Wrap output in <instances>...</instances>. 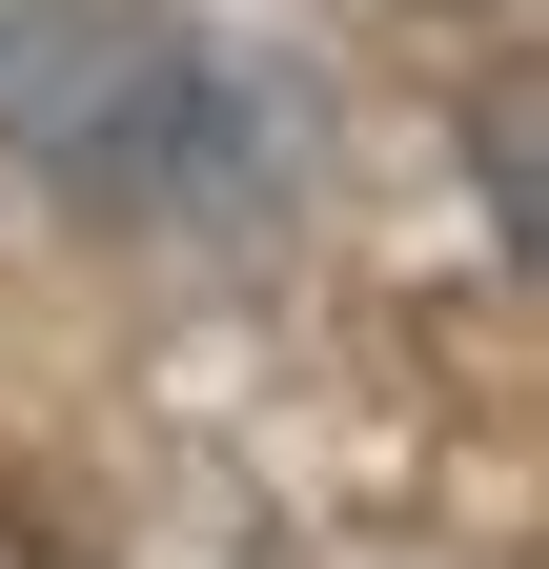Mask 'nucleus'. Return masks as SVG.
Returning <instances> with one entry per match:
<instances>
[{
  "label": "nucleus",
  "mask_w": 549,
  "mask_h": 569,
  "mask_svg": "<svg viewBox=\"0 0 549 569\" xmlns=\"http://www.w3.org/2000/svg\"><path fill=\"white\" fill-rule=\"evenodd\" d=\"M0 142L61 203H102V224H183V203H224L264 163L244 82L183 21H143V0H21L0 21Z\"/></svg>",
  "instance_id": "obj_1"
},
{
  "label": "nucleus",
  "mask_w": 549,
  "mask_h": 569,
  "mask_svg": "<svg viewBox=\"0 0 549 569\" xmlns=\"http://www.w3.org/2000/svg\"><path fill=\"white\" fill-rule=\"evenodd\" d=\"M468 142H489V224L529 244V82H489V122H468Z\"/></svg>",
  "instance_id": "obj_2"
},
{
  "label": "nucleus",
  "mask_w": 549,
  "mask_h": 569,
  "mask_svg": "<svg viewBox=\"0 0 549 569\" xmlns=\"http://www.w3.org/2000/svg\"><path fill=\"white\" fill-rule=\"evenodd\" d=\"M0 569H61V549H41V529H21V509H0Z\"/></svg>",
  "instance_id": "obj_3"
}]
</instances>
